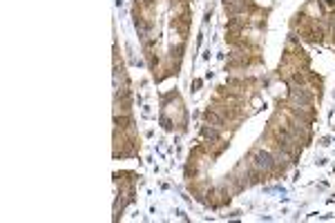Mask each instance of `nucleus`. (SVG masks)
<instances>
[{
  "mask_svg": "<svg viewBox=\"0 0 335 223\" xmlns=\"http://www.w3.org/2000/svg\"><path fill=\"white\" fill-rule=\"evenodd\" d=\"M311 101H313V96H311L309 90H304V87H297V85L290 87V103H293V105L309 107Z\"/></svg>",
  "mask_w": 335,
  "mask_h": 223,
  "instance_id": "f03ea898",
  "label": "nucleus"
},
{
  "mask_svg": "<svg viewBox=\"0 0 335 223\" xmlns=\"http://www.w3.org/2000/svg\"><path fill=\"white\" fill-rule=\"evenodd\" d=\"M250 161H253V167H257V170L264 172V174L277 170V165H275V156L268 150H255L250 154Z\"/></svg>",
  "mask_w": 335,
  "mask_h": 223,
  "instance_id": "f257e3e1",
  "label": "nucleus"
}]
</instances>
